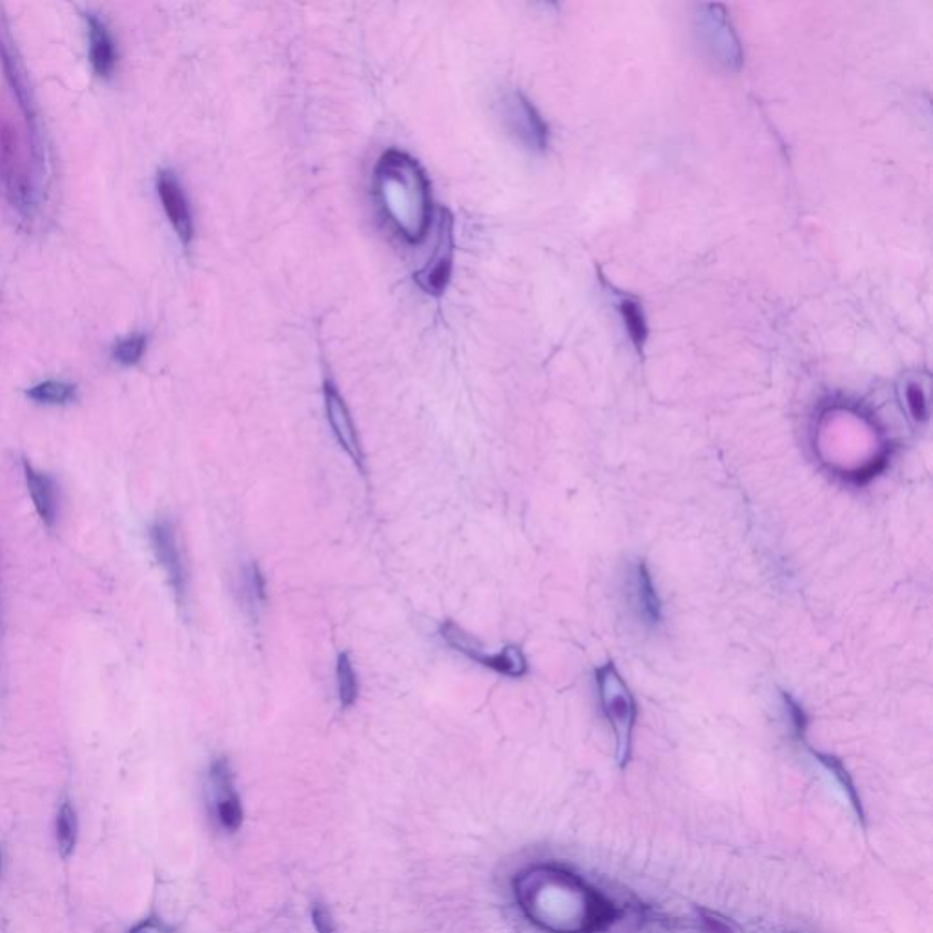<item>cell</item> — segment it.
I'll return each instance as SVG.
<instances>
[{
    "instance_id": "6da1fadb",
    "label": "cell",
    "mask_w": 933,
    "mask_h": 933,
    "mask_svg": "<svg viewBox=\"0 0 933 933\" xmlns=\"http://www.w3.org/2000/svg\"><path fill=\"white\" fill-rule=\"evenodd\" d=\"M514 897L527 921L545 933H604L620 915L604 892L560 864L518 873Z\"/></svg>"
},
{
    "instance_id": "7a4b0ae2",
    "label": "cell",
    "mask_w": 933,
    "mask_h": 933,
    "mask_svg": "<svg viewBox=\"0 0 933 933\" xmlns=\"http://www.w3.org/2000/svg\"><path fill=\"white\" fill-rule=\"evenodd\" d=\"M374 195L381 216L409 245H420L431 230L434 206L429 175L411 154L390 148L374 168Z\"/></svg>"
},
{
    "instance_id": "3957f363",
    "label": "cell",
    "mask_w": 933,
    "mask_h": 933,
    "mask_svg": "<svg viewBox=\"0 0 933 933\" xmlns=\"http://www.w3.org/2000/svg\"><path fill=\"white\" fill-rule=\"evenodd\" d=\"M596 686L604 717L615 735L616 762L624 769L633 753V735L638 717L635 697L613 662H607L596 669Z\"/></svg>"
},
{
    "instance_id": "277c9868",
    "label": "cell",
    "mask_w": 933,
    "mask_h": 933,
    "mask_svg": "<svg viewBox=\"0 0 933 933\" xmlns=\"http://www.w3.org/2000/svg\"><path fill=\"white\" fill-rule=\"evenodd\" d=\"M697 35L709 59L726 72H737L742 66V48L737 33L728 19V11L722 4L698 6Z\"/></svg>"
},
{
    "instance_id": "5b68a950",
    "label": "cell",
    "mask_w": 933,
    "mask_h": 933,
    "mask_svg": "<svg viewBox=\"0 0 933 933\" xmlns=\"http://www.w3.org/2000/svg\"><path fill=\"white\" fill-rule=\"evenodd\" d=\"M440 636L441 640L456 653H462L463 657L487 669H493L494 673L503 675V677L522 678L529 671L527 658L520 647L507 646L500 649L498 653H487L474 636L469 635L465 629L452 620H445L441 624Z\"/></svg>"
},
{
    "instance_id": "8992f818",
    "label": "cell",
    "mask_w": 933,
    "mask_h": 933,
    "mask_svg": "<svg viewBox=\"0 0 933 933\" xmlns=\"http://www.w3.org/2000/svg\"><path fill=\"white\" fill-rule=\"evenodd\" d=\"M454 216L449 208L440 206L436 217V243L427 265L414 274L416 285L432 298H441L451 285L454 268Z\"/></svg>"
},
{
    "instance_id": "52a82bcc",
    "label": "cell",
    "mask_w": 933,
    "mask_h": 933,
    "mask_svg": "<svg viewBox=\"0 0 933 933\" xmlns=\"http://www.w3.org/2000/svg\"><path fill=\"white\" fill-rule=\"evenodd\" d=\"M503 123L520 143L534 154L549 146V126L522 92L507 93L502 101Z\"/></svg>"
},
{
    "instance_id": "ba28073f",
    "label": "cell",
    "mask_w": 933,
    "mask_h": 933,
    "mask_svg": "<svg viewBox=\"0 0 933 933\" xmlns=\"http://www.w3.org/2000/svg\"><path fill=\"white\" fill-rule=\"evenodd\" d=\"M150 544L155 558L163 567L168 584L174 591L179 604H185L186 591H188V575H186L185 560L179 547L177 529L170 518H157L150 527Z\"/></svg>"
},
{
    "instance_id": "9c48e42d",
    "label": "cell",
    "mask_w": 933,
    "mask_h": 933,
    "mask_svg": "<svg viewBox=\"0 0 933 933\" xmlns=\"http://www.w3.org/2000/svg\"><path fill=\"white\" fill-rule=\"evenodd\" d=\"M208 786L217 824L228 833H236L243 822V808L228 760L221 757L212 762L208 773Z\"/></svg>"
},
{
    "instance_id": "30bf717a",
    "label": "cell",
    "mask_w": 933,
    "mask_h": 933,
    "mask_svg": "<svg viewBox=\"0 0 933 933\" xmlns=\"http://www.w3.org/2000/svg\"><path fill=\"white\" fill-rule=\"evenodd\" d=\"M323 398H325L327 420L338 440L339 447L349 454L350 460L356 463L359 471L365 472V456H363L361 441H359L358 431H356L347 401L341 396L338 387L329 380L323 385Z\"/></svg>"
},
{
    "instance_id": "8fae6325",
    "label": "cell",
    "mask_w": 933,
    "mask_h": 933,
    "mask_svg": "<svg viewBox=\"0 0 933 933\" xmlns=\"http://www.w3.org/2000/svg\"><path fill=\"white\" fill-rule=\"evenodd\" d=\"M626 598L629 609L640 624L655 627L662 620V602L644 560L629 565L626 575Z\"/></svg>"
},
{
    "instance_id": "7c38bea8",
    "label": "cell",
    "mask_w": 933,
    "mask_h": 933,
    "mask_svg": "<svg viewBox=\"0 0 933 933\" xmlns=\"http://www.w3.org/2000/svg\"><path fill=\"white\" fill-rule=\"evenodd\" d=\"M157 192L165 208L168 221L174 226L175 234L183 245H190L194 239V219L188 205L185 190L172 170H163L157 175Z\"/></svg>"
},
{
    "instance_id": "4fadbf2b",
    "label": "cell",
    "mask_w": 933,
    "mask_h": 933,
    "mask_svg": "<svg viewBox=\"0 0 933 933\" xmlns=\"http://www.w3.org/2000/svg\"><path fill=\"white\" fill-rule=\"evenodd\" d=\"M24 476L30 489L31 500L41 516L46 527L52 529L57 520V487L52 478L44 472L37 471L28 460H24Z\"/></svg>"
},
{
    "instance_id": "5bb4252c",
    "label": "cell",
    "mask_w": 933,
    "mask_h": 933,
    "mask_svg": "<svg viewBox=\"0 0 933 933\" xmlns=\"http://www.w3.org/2000/svg\"><path fill=\"white\" fill-rule=\"evenodd\" d=\"M88 31H90V61H92L93 70L99 77L108 79L112 77L115 62H117L112 35L106 28V24L101 19H97L95 15L88 17Z\"/></svg>"
},
{
    "instance_id": "9a60e30c",
    "label": "cell",
    "mask_w": 933,
    "mask_h": 933,
    "mask_svg": "<svg viewBox=\"0 0 933 933\" xmlns=\"http://www.w3.org/2000/svg\"><path fill=\"white\" fill-rule=\"evenodd\" d=\"M811 755L821 764L822 768L830 773L833 780H835V784L841 788L844 797L850 802L851 810L857 815V819H859L862 828H864V826H866V811H864L861 797H859L857 788H855V784H853V780H851L850 773L842 766L841 760L835 759V757H831V755H826V753H821V751H815V749H811Z\"/></svg>"
},
{
    "instance_id": "2e32d148",
    "label": "cell",
    "mask_w": 933,
    "mask_h": 933,
    "mask_svg": "<svg viewBox=\"0 0 933 933\" xmlns=\"http://www.w3.org/2000/svg\"><path fill=\"white\" fill-rule=\"evenodd\" d=\"M241 598L252 615L267 604V582L256 562H248L241 569Z\"/></svg>"
},
{
    "instance_id": "e0dca14e",
    "label": "cell",
    "mask_w": 933,
    "mask_h": 933,
    "mask_svg": "<svg viewBox=\"0 0 933 933\" xmlns=\"http://www.w3.org/2000/svg\"><path fill=\"white\" fill-rule=\"evenodd\" d=\"M336 682H338V697L341 708L349 709L358 702L359 682L358 675L352 666L347 653H341L336 666Z\"/></svg>"
},
{
    "instance_id": "ac0fdd59",
    "label": "cell",
    "mask_w": 933,
    "mask_h": 933,
    "mask_svg": "<svg viewBox=\"0 0 933 933\" xmlns=\"http://www.w3.org/2000/svg\"><path fill=\"white\" fill-rule=\"evenodd\" d=\"M77 389L66 381H42L28 390V398L44 405H66L75 400Z\"/></svg>"
},
{
    "instance_id": "d6986e66",
    "label": "cell",
    "mask_w": 933,
    "mask_h": 933,
    "mask_svg": "<svg viewBox=\"0 0 933 933\" xmlns=\"http://www.w3.org/2000/svg\"><path fill=\"white\" fill-rule=\"evenodd\" d=\"M77 830H79L77 813L73 810L72 804L64 800L57 813V844H59L62 857H70L75 850Z\"/></svg>"
},
{
    "instance_id": "ffe728a7",
    "label": "cell",
    "mask_w": 933,
    "mask_h": 933,
    "mask_svg": "<svg viewBox=\"0 0 933 933\" xmlns=\"http://www.w3.org/2000/svg\"><path fill=\"white\" fill-rule=\"evenodd\" d=\"M620 314L624 318L629 338L633 341L636 350L644 349L647 339V323L640 305L636 301L626 299V301L620 303Z\"/></svg>"
},
{
    "instance_id": "44dd1931",
    "label": "cell",
    "mask_w": 933,
    "mask_h": 933,
    "mask_svg": "<svg viewBox=\"0 0 933 933\" xmlns=\"http://www.w3.org/2000/svg\"><path fill=\"white\" fill-rule=\"evenodd\" d=\"M146 336L144 334H134L130 338L123 339L115 350H113V358L115 361H119L124 367H132L135 363H139L141 358L144 356V350H146Z\"/></svg>"
},
{
    "instance_id": "7402d4cb",
    "label": "cell",
    "mask_w": 933,
    "mask_h": 933,
    "mask_svg": "<svg viewBox=\"0 0 933 933\" xmlns=\"http://www.w3.org/2000/svg\"><path fill=\"white\" fill-rule=\"evenodd\" d=\"M906 403H908V411L912 414L913 420L917 423H923V421L928 420V405H926V396H924L923 389L915 383H910L906 387Z\"/></svg>"
},
{
    "instance_id": "603a6c76",
    "label": "cell",
    "mask_w": 933,
    "mask_h": 933,
    "mask_svg": "<svg viewBox=\"0 0 933 933\" xmlns=\"http://www.w3.org/2000/svg\"><path fill=\"white\" fill-rule=\"evenodd\" d=\"M782 697H784V704H786V709H788V713H790L793 729H795V733H797L800 739H802V737H804V733H806V726H808L806 715H804L802 708H800L799 704H797V702H795V700H793L790 695H786V693H784Z\"/></svg>"
},
{
    "instance_id": "cb8c5ba5",
    "label": "cell",
    "mask_w": 933,
    "mask_h": 933,
    "mask_svg": "<svg viewBox=\"0 0 933 933\" xmlns=\"http://www.w3.org/2000/svg\"><path fill=\"white\" fill-rule=\"evenodd\" d=\"M312 923H314V928L318 933H334V924L330 919V913L321 904H316L314 910H312Z\"/></svg>"
},
{
    "instance_id": "d4e9b609",
    "label": "cell",
    "mask_w": 933,
    "mask_h": 933,
    "mask_svg": "<svg viewBox=\"0 0 933 933\" xmlns=\"http://www.w3.org/2000/svg\"><path fill=\"white\" fill-rule=\"evenodd\" d=\"M130 933H172L165 924L155 921V919H146L141 924H137L135 928L130 930Z\"/></svg>"
}]
</instances>
